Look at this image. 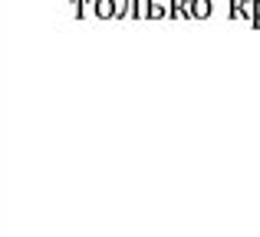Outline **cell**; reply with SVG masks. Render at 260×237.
I'll list each match as a JSON object with an SVG mask.
<instances>
[{"instance_id": "1", "label": "cell", "mask_w": 260, "mask_h": 237, "mask_svg": "<svg viewBox=\"0 0 260 237\" xmlns=\"http://www.w3.org/2000/svg\"><path fill=\"white\" fill-rule=\"evenodd\" d=\"M228 17L231 20H254V7L257 0H228Z\"/></svg>"}, {"instance_id": "2", "label": "cell", "mask_w": 260, "mask_h": 237, "mask_svg": "<svg viewBox=\"0 0 260 237\" xmlns=\"http://www.w3.org/2000/svg\"><path fill=\"white\" fill-rule=\"evenodd\" d=\"M92 13L99 20H115L119 17V0H92Z\"/></svg>"}, {"instance_id": "3", "label": "cell", "mask_w": 260, "mask_h": 237, "mask_svg": "<svg viewBox=\"0 0 260 237\" xmlns=\"http://www.w3.org/2000/svg\"><path fill=\"white\" fill-rule=\"evenodd\" d=\"M145 17L148 20H172V7H168V0H148V4H145Z\"/></svg>"}, {"instance_id": "4", "label": "cell", "mask_w": 260, "mask_h": 237, "mask_svg": "<svg viewBox=\"0 0 260 237\" xmlns=\"http://www.w3.org/2000/svg\"><path fill=\"white\" fill-rule=\"evenodd\" d=\"M172 7V20H194V0H168Z\"/></svg>"}, {"instance_id": "5", "label": "cell", "mask_w": 260, "mask_h": 237, "mask_svg": "<svg viewBox=\"0 0 260 237\" xmlns=\"http://www.w3.org/2000/svg\"><path fill=\"white\" fill-rule=\"evenodd\" d=\"M214 13V4L211 0H194V20H208Z\"/></svg>"}, {"instance_id": "6", "label": "cell", "mask_w": 260, "mask_h": 237, "mask_svg": "<svg viewBox=\"0 0 260 237\" xmlns=\"http://www.w3.org/2000/svg\"><path fill=\"white\" fill-rule=\"evenodd\" d=\"M89 4H92V0H70V13L76 20H83L86 13H89Z\"/></svg>"}]
</instances>
